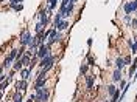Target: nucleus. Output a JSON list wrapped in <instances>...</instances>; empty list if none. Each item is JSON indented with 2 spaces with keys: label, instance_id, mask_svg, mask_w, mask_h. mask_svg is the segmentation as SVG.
<instances>
[{
  "label": "nucleus",
  "instance_id": "ddd939ff",
  "mask_svg": "<svg viewBox=\"0 0 137 102\" xmlns=\"http://www.w3.org/2000/svg\"><path fill=\"white\" fill-rule=\"evenodd\" d=\"M41 23H42L44 26H47V23H48V19H47V9H42V11H41Z\"/></svg>",
  "mask_w": 137,
  "mask_h": 102
},
{
  "label": "nucleus",
  "instance_id": "f03ea898",
  "mask_svg": "<svg viewBox=\"0 0 137 102\" xmlns=\"http://www.w3.org/2000/svg\"><path fill=\"white\" fill-rule=\"evenodd\" d=\"M33 42H34V37L31 36V33L30 31H24L22 36H20V45L22 47H28V45L31 47Z\"/></svg>",
  "mask_w": 137,
  "mask_h": 102
},
{
  "label": "nucleus",
  "instance_id": "393cba45",
  "mask_svg": "<svg viewBox=\"0 0 137 102\" xmlns=\"http://www.w3.org/2000/svg\"><path fill=\"white\" fill-rule=\"evenodd\" d=\"M17 2H24V0H9V5H13V3H17Z\"/></svg>",
  "mask_w": 137,
  "mask_h": 102
},
{
  "label": "nucleus",
  "instance_id": "a878e982",
  "mask_svg": "<svg viewBox=\"0 0 137 102\" xmlns=\"http://www.w3.org/2000/svg\"><path fill=\"white\" fill-rule=\"evenodd\" d=\"M131 23H132V28H135L137 26V20H131Z\"/></svg>",
  "mask_w": 137,
  "mask_h": 102
},
{
  "label": "nucleus",
  "instance_id": "cd10ccee",
  "mask_svg": "<svg viewBox=\"0 0 137 102\" xmlns=\"http://www.w3.org/2000/svg\"><path fill=\"white\" fill-rule=\"evenodd\" d=\"M2 70H3V68H2V67H0V74H2Z\"/></svg>",
  "mask_w": 137,
  "mask_h": 102
},
{
  "label": "nucleus",
  "instance_id": "4468645a",
  "mask_svg": "<svg viewBox=\"0 0 137 102\" xmlns=\"http://www.w3.org/2000/svg\"><path fill=\"white\" fill-rule=\"evenodd\" d=\"M30 74H31V70H30V68H24V70L20 71V76H22V80H28V77H30Z\"/></svg>",
  "mask_w": 137,
  "mask_h": 102
},
{
  "label": "nucleus",
  "instance_id": "7ed1b4c3",
  "mask_svg": "<svg viewBox=\"0 0 137 102\" xmlns=\"http://www.w3.org/2000/svg\"><path fill=\"white\" fill-rule=\"evenodd\" d=\"M59 37H61V33L59 31H58V30H51V33H50V36H48V40H47V47L50 48L55 42H56V40H59Z\"/></svg>",
  "mask_w": 137,
  "mask_h": 102
},
{
  "label": "nucleus",
  "instance_id": "b1692460",
  "mask_svg": "<svg viewBox=\"0 0 137 102\" xmlns=\"http://www.w3.org/2000/svg\"><path fill=\"white\" fill-rule=\"evenodd\" d=\"M129 62H131V57H126V59H123V64H125V65H129Z\"/></svg>",
  "mask_w": 137,
  "mask_h": 102
},
{
  "label": "nucleus",
  "instance_id": "423d86ee",
  "mask_svg": "<svg viewBox=\"0 0 137 102\" xmlns=\"http://www.w3.org/2000/svg\"><path fill=\"white\" fill-rule=\"evenodd\" d=\"M53 60H55V56H53V54H47L45 57H42V59H41V62H39V67L44 68V67L50 65V64L53 62Z\"/></svg>",
  "mask_w": 137,
  "mask_h": 102
},
{
  "label": "nucleus",
  "instance_id": "aec40b11",
  "mask_svg": "<svg viewBox=\"0 0 137 102\" xmlns=\"http://www.w3.org/2000/svg\"><path fill=\"white\" fill-rule=\"evenodd\" d=\"M93 64H95V59L89 54V56H87V65H89V67H93Z\"/></svg>",
  "mask_w": 137,
  "mask_h": 102
},
{
  "label": "nucleus",
  "instance_id": "2eb2a0df",
  "mask_svg": "<svg viewBox=\"0 0 137 102\" xmlns=\"http://www.w3.org/2000/svg\"><path fill=\"white\" fill-rule=\"evenodd\" d=\"M20 62H22V65H25V67H30V54H24L22 56V59H20Z\"/></svg>",
  "mask_w": 137,
  "mask_h": 102
},
{
  "label": "nucleus",
  "instance_id": "a211bd4d",
  "mask_svg": "<svg viewBox=\"0 0 137 102\" xmlns=\"http://www.w3.org/2000/svg\"><path fill=\"white\" fill-rule=\"evenodd\" d=\"M22 67H24V65H22V62H20V60H14V67H13V68H14V71H17V70H22Z\"/></svg>",
  "mask_w": 137,
  "mask_h": 102
},
{
  "label": "nucleus",
  "instance_id": "9b49d317",
  "mask_svg": "<svg viewBox=\"0 0 137 102\" xmlns=\"http://www.w3.org/2000/svg\"><path fill=\"white\" fill-rule=\"evenodd\" d=\"M28 87V82L27 80H20V82H16V88L17 90H20V91H25Z\"/></svg>",
  "mask_w": 137,
  "mask_h": 102
},
{
  "label": "nucleus",
  "instance_id": "1a4fd4ad",
  "mask_svg": "<svg viewBox=\"0 0 137 102\" xmlns=\"http://www.w3.org/2000/svg\"><path fill=\"white\" fill-rule=\"evenodd\" d=\"M86 88L87 90H92V87H93V82H95V76H86Z\"/></svg>",
  "mask_w": 137,
  "mask_h": 102
},
{
  "label": "nucleus",
  "instance_id": "412c9836",
  "mask_svg": "<svg viewBox=\"0 0 137 102\" xmlns=\"http://www.w3.org/2000/svg\"><path fill=\"white\" fill-rule=\"evenodd\" d=\"M135 70H137V64H132V65H131V68H129V76H134Z\"/></svg>",
  "mask_w": 137,
  "mask_h": 102
},
{
  "label": "nucleus",
  "instance_id": "f8f14e48",
  "mask_svg": "<svg viewBox=\"0 0 137 102\" xmlns=\"http://www.w3.org/2000/svg\"><path fill=\"white\" fill-rule=\"evenodd\" d=\"M112 80H114V82H120V80H122V70H115V71H114Z\"/></svg>",
  "mask_w": 137,
  "mask_h": 102
},
{
  "label": "nucleus",
  "instance_id": "4be33fe9",
  "mask_svg": "<svg viewBox=\"0 0 137 102\" xmlns=\"http://www.w3.org/2000/svg\"><path fill=\"white\" fill-rule=\"evenodd\" d=\"M87 68H89V65H87V64H86V65H83V67H81V74H86V73H87Z\"/></svg>",
  "mask_w": 137,
  "mask_h": 102
},
{
  "label": "nucleus",
  "instance_id": "6e6552de",
  "mask_svg": "<svg viewBox=\"0 0 137 102\" xmlns=\"http://www.w3.org/2000/svg\"><path fill=\"white\" fill-rule=\"evenodd\" d=\"M45 82H47V79H45V77H36V82H34V90H39V88L45 87Z\"/></svg>",
  "mask_w": 137,
  "mask_h": 102
},
{
  "label": "nucleus",
  "instance_id": "c85d7f7f",
  "mask_svg": "<svg viewBox=\"0 0 137 102\" xmlns=\"http://www.w3.org/2000/svg\"><path fill=\"white\" fill-rule=\"evenodd\" d=\"M104 102H109V100H104Z\"/></svg>",
  "mask_w": 137,
  "mask_h": 102
},
{
  "label": "nucleus",
  "instance_id": "9d476101",
  "mask_svg": "<svg viewBox=\"0 0 137 102\" xmlns=\"http://www.w3.org/2000/svg\"><path fill=\"white\" fill-rule=\"evenodd\" d=\"M67 28H69V22H67V20H61V22L56 25V30H58V31H64V30H67Z\"/></svg>",
  "mask_w": 137,
  "mask_h": 102
},
{
  "label": "nucleus",
  "instance_id": "f3484780",
  "mask_svg": "<svg viewBox=\"0 0 137 102\" xmlns=\"http://www.w3.org/2000/svg\"><path fill=\"white\" fill-rule=\"evenodd\" d=\"M115 67H117V70H122V68L125 67L123 59H122V57H117V59H115Z\"/></svg>",
  "mask_w": 137,
  "mask_h": 102
},
{
  "label": "nucleus",
  "instance_id": "f257e3e1",
  "mask_svg": "<svg viewBox=\"0 0 137 102\" xmlns=\"http://www.w3.org/2000/svg\"><path fill=\"white\" fill-rule=\"evenodd\" d=\"M48 94H50V91L45 87L36 90V102H47L48 100Z\"/></svg>",
  "mask_w": 137,
  "mask_h": 102
},
{
  "label": "nucleus",
  "instance_id": "20e7f679",
  "mask_svg": "<svg viewBox=\"0 0 137 102\" xmlns=\"http://www.w3.org/2000/svg\"><path fill=\"white\" fill-rule=\"evenodd\" d=\"M17 51L19 50H11L9 51V54L6 56V59H5V62H3V68H6V67H9L11 65V62H13V60H16V56H17Z\"/></svg>",
  "mask_w": 137,
  "mask_h": 102
},
{
  "label": "nucleus",
  "instance_id": "5701e85b",
  "mask_svg": "<svg viewBox=\"0 0 137 102\" xmlns=\"http://www.w3.org/2000/svg\"><path fill=\"white\" fill-rule=\"evenodd\" d=\"M123 20H125V23H129V22H131V16H129V14H125V19H123Z\"/></svg>",
  "mask_w": 137,
  "mask_h": 102
},
{
  "label": "nucleus",
  "instance_id": "39448f33",
  "mask_svg": "<svg viewBox=\"0 0 137 102\" xmlns=\"http://www.w3.org/2000/svg\"><path fill=\"white\" fill-rule=\"evenodd\" d=\"M48 51H50V48L47 47V43H42V45H39V48H37V53H36V56H37L39 59H42V57H45L47 54H50Z\"/></svg>",
  "mask_w": 137,
  "mask_h": 102
},
{
  "label": "nucleus",
  "instance_id": "c756f323",
  "mask_svg": "<svg viewBox=\"0 0 137 102\" xmlns=\"http://www.w3.org/2000/svg\"><path fill=\"white\" fill-rule=\"evenodd\" d=\"M0 2H3V0H0Z\"/></svg>",
  "mask_w": 137,
  "mask_h": 102
},
{
  "label": "nucleus",
  "instance_id": "bb28decb",
  "mask_svg": "<svg viewBox=\"0 0 137 102\" xmlns=\"http://www.w3.org/2000/svg\"><path fill=\"white\" fill-rule=\"evenodd\" d=\"M134 3H135V11H137V0H134Z\"/></svg>",
  "mask_w": 137,
  "mask_h": 102
},
{
  "label": "nucleus",
  "instance_id": "6ab92c4d",
  "mask_svg": "<svg viewBox=\"0 0 137 102\" xmlns=\"http://www.w3.org/2000/svg\"><path fill=\"white\" fill-rule=\"evenodd\" d=\"M117 91V88H115V85H109L108 87V93H109V96H114V93Z\"/></svg>",
  "mask_w": 137,
  "mask_h": 102
},
{
  "label": "nucleus",
  "instance_id": "dca6fc26",
  "mask_svg": "<svg viewBox=\"0 0 137 102\" xmlns=\"http://www.w3.org/2000/svg\"><path fill=\"white\" fill-rule=\"evenodd\" d=\"M13 102H22V93L19 90H16V93L13 96Z\"/></svg>",
  "mask_w": 137,
  "mask_h": 102
},
{
  "label": "nucleus",
  "instance_id": "0eeeda50",
  "mask_svg": "<svg viewBox=\"0 0 137 102\" xmlns=\"http://www.w3.org/2000/svg\"><path fill=\"white\" fill-rule=\"evenodd\" d=\"M123 11H125V14L134 12V11H135V3H134V2H126V3L123 5Z\"/></svg>",
  "mask_w": 137,
  "mask_h": 102
}]
</instances>
